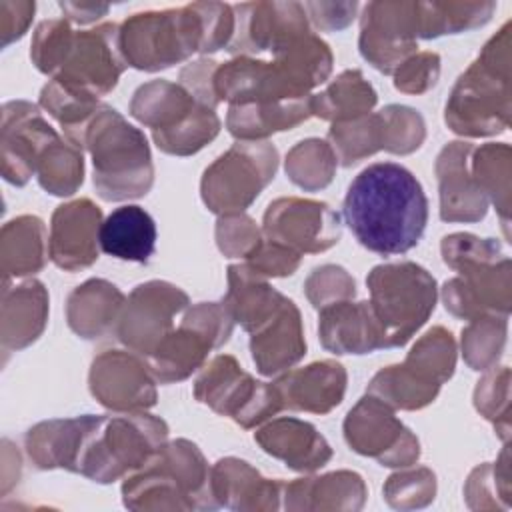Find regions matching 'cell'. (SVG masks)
<instances>
[{
	"label": "cell",
	"mask_w": 512,
	"mask_h": 512,
	"mask_svg": "<svg viewBox=\"0 0 512 512\" xmlns=\"http://www.w3.org/2000/svg\"><path fill=\"white\" fill-rule=\"evenodd\" d=\"M92 154L94 186L102 200L118 202L144 196L154 182L150 146L142 130L102 104L86 134Z\"/></svg>",
	"instance_id": "5"
},
{
	"label": "cell",
	"mask_w": 512,
	"mask_h": 512,
	"mask_svg": "<svg viewBox=\"0 0 512 512\" xmlns=\"http://www.w3.org/2000/svg\"><path fill=\"white\" fill-rule=\"evenodd\" d=\"M342 214L360 246L380 256H396L420 242L428 222V200L408 168L376 162L350 182Z\"/></svg>",
	"instance_id": "1"
},
{
	"label": "cell",
	"mask_w": 512,
	"mask_h": 512,
	"mask_svg": "<svg viewBox=\"0 0 512 512\" xmlns=\"http://www.w3.org/2000/svg\"><path fill=\"white\" fill-rule=\"evenodd\" d=\"M108 4H94V2H60V10L66 18L76 24H88L108 12Z\"/></svg>",
	"instance_id": "58"
},
{
	"label": "cell",
	"mask_w": 512,
	"mask_h": 512,
	"mask_svg": "<svg viewBox=\"0 0 512 512\" xmlns=\"http://www.w3.org/2000/svg\"><path fill=\"white\" fill-rule=\"evenodd\" d=\"M216 68H218V62L210 58H200L180 70V86H184L196 102L208 108H214L218 104V98L214 94Z\"/></svg>",
	"instance_id": "55"
},
{
	"label": "cell",
	"mask_w": 512,
	"mask_h": 512,
	"mask_svg": "<svg viewBox=\"0 0 512 512\" xmlns=\"http://www.w3.org/2000/svg\"><path fill=\"white\" fill-rule=\"evenodd\" d=\"M102 224L100 208L88 200H72L54 210L48 236L50 260L66 270L88 268L98 258V232Z\"/></svg>",
	"instance_id": "20"
},
{
	"label": "cell",
	"mask_w": 512,
	"mask_h": 512,
	"mask_svg": "<svg viewBox=\"0 0 512 512\" xmlns=\"http://www.w3.org/2000/svg\"><path fill=\"white\" fill-rule=\"evenodd\" d=\"M98 244L112 258L148 262L156 250V222L136 204L120 206L100 224Z\"/></svg>",
	"instance_id": "32"
},
{
	"label": "cell",
	"mask_w": 512,
	"mask_h": 512,
	"mask_svg": "<svg viewBox=\"0 0 512 512\" xmlns=\"http://www.w3.org/2000/svg\"><path fill=\"white\" fill-rule=\"evenodd\" d=\"M156 378L136 352L104 350L90 366V392L116 412H144L156 404Z\"/></svg>",
	"instance_id": "17"
},
{
	"label": "cell",
	"mask_w": 512,
	"mask_h": 512,
	"mask_svg": "<svg viewBox=\"0 0 512 512\" xmlns=\"http://www.w3.org/2000/svg\"><path fill=\"white\" fill-rule=\"evenodd\" d=\"M286 296L274 290L264 276L254 272L248 264H234L228 268V292L222 298L234 322L246 332H258L284 304Z\"/></svg>",
	"instance_id": "31"
},
{
	"label": "cell",
	"mask_w": 512,
	"mask_h": 512,
	"mask_svg": "<svg viewBox=\"0 0 512 512\" xmlns=\"http://www.w3.org/2000/svg\"><path fill=\"white\" fill-rule=\"evenodd\" d=\"M320 342L334 354H370L384 348L382 328L368 304L342 300L320 308Z\"/></svg>",
	"instance_id": "22"
},
{
	"label": "cell",
	"mask_w": 512,
	"mask_h": 512,
	"mask_svg": "<svg viewBox=\"0 0 512 512\" xmlns=\"http://www.w3.org/2000/svg\"><path fill=\"white\" fill-rule=\"evenodd\" d=\"M126 66L120 48V26L108 22L72 34L52 80L100 98L114 90Z\"/></svg>",
	"instance_id": "12"
},
{
	"label": "cell",
	"mask_w": 512,
	"mask_h": 512,
	"mask_svg": "<svg viewBox=\"0 0 512 512\" xmlns=\"http://www.w3.org/2000/svg\"><path fill=\"white\" fill-rule=\"evenodd\" d=\"M436 476L428 468H412L392 474L384 484V496L392 508H422L434 500Z\"/></svg>",
	"instance_id": "48"
},
{
	"label": "cell",
	"mask_w": 512,
	"mask_h": 512,
	"mask_svg": "<svg viewBox=\"0 0 512 512\" xmlns=\"http://www.w3.org/2000/svg\"><path fill=\"white\" fill-rule=\"evenodd\" d=\"M304 10L318 30H342L354 20L358 2H306Z\"/></svg>",
	"instance_id": "56"
},
{
	"label": "cell",
	"mask_w": 512,
	"mask_h": 512,
	"mask_svg": "<svg viewBox=\"0 0 512 512\" xmlns=\"http://www.w3.org/2000/svg\"><path fill=\"white\" fill-rule=\"evenodd\" d=\"M494 2H416L418 38L458 34L486 24Z\"/></svg>",
	"instance_id": "38"
},
{
	"label": "cell",
	"mask_w": 512,
	"mask_h": 512,
	"mask_svg": "<svg viewBox=\"0 0 512 512\" xmlns=\"http://www.w3.org/2000/svg\"><path fill=\"white\" fill-rule=\"evenodd\" d=\"M440 76V56L436 52H418L404 60L394 72V88L406 94H424Z\"/></svg>",
	"instance_id": "53"
},
{
	"label": "cell",
	"mask_w": 512,
	"mask_h": 512,
	"mask_svg": "<svg viewBox=\"0 0 512 512\" xmlns=\"http://www.w3.org/2000/svg\"><path fill=\"white\" fill-rule=\"evenodd\" d=\"M506 342V316H480L462 330V354L470 368L488 370Z\"/></svg>",
	"instance_id": "46"
},
{
	"label": "cell",
	"mask_w": 512,
	"mask_h": 512,
	"mask_svg": "<svg viewBox=\"0 0 512 512\" xmlns=\"http://www.w3.org/2000/svg\"><path fill=\"white\" fill-rule=\"evenodd\" d=\"M304 290L314 308L352 300L356 296V284L352 276L336 264H324L320 268H314L312 274L306 278Z\"/></svg>",
	"instance_id": "51"
},
{
	"label": "cell",
	"mask_w": 512,
	"mask_h": 512,
	"mask_svg": "<svg viewBox=\"0 0 512 512\" xmlns=\"http://www.w3.org/2000/svg\"><path fill=\"white\" fill-rule=\"evenodd\" d=\"M274 384L284 408L326 414L344 398L346 370L334 360H320L280 376Z\"/></svg>",
	"instance_id": "24"
},
{
	"label": "cell",
	"mask_w": 512,
	"mask_h": 512,
	"mask_svg": "<svg viewBox=\"0 0 512 512\" xmlns=\"http://www.w3.org/2000/svg\"><path fill=\"white\" fill-rule=\"evenodd\" d=\"M474 146L450 142L436 158L440 190V218L444 222H478L486 216L488 198L470 174Z\"/></svg>",
	"instance_id": "21"
},
{
	"label": "cell",
	"mask_w": 512,
	"mask_h": 512,
	"mask_svg": "<svg viewBox=\"0 0 512 512\" xmlns=\"http://www.w3.org/2000/svg\"><path fill=\"white\" fill-rule=\"evenodd\" d=\"M310 98L282 100V102H258V104H234L226 114L228 132L246 142L266 140L274 132L290 130L312 116Z\"/></svg>",
	"instance_id": "33"
},
{
	"label": "cell",
	"mask_w": 512,
	"mask_h": 512,
	"mask_svg": "<svg viewBox=\"0 0 512 512\" xmlns=\"http://www.w3.org/2000/svg\"><path fill=\"white\" fill-rule=\"evenodd\" d=\"M344 438L354 452L376 458L382 466L406 468L420 456L418 438L394 416V408L372 394L348 412Z\"/></svg>",
	"instance_id": "13"
},
{
	"label": "cell",
	"mask_w": 512,
	"mask_h": 512,
	"mask_svg": "<svg viewBox=\"0 0 512 512\" xmlns=\"http://www.w3.org/2000/svg\"><path fill=\"white\" fill-rule=\"evenodd\" d=\"M220 132V118L214 108L198 104L186 120L176 124L170 130L152 132L156 146L174 156H190L202 150L208 142H212Z\"/></svg>",
	"instance_id": "45"
},
{
	"label": "cell",
	"mask_w": 512,
	"mask_h": 512,
	"mask_svg": "<svg viewBox=\"0 0 512 512\" xmlns=\"http://www.w3.org/2000/svg\"><path fill=\"white\" fill-rule=\"evenodd\" d=\"M336 164L338 160L330 144L318 138L302 140L286 154L288 178L308 192L328 186L332 182Z\"/></svg>",
	"instance_id": "44"
},
{
	"label": "cell",
	"mask_w": 512,
	"mask_h": 512,
	"mask_svg": "<svg viewBox=\"0 0 512 512\" xmlns=\"http://www.w3.org/2000/svg\"><path fill=\"white\" fill-rule=\"evenodd\" d=\"M198 104L184 86L168 80H152L134 92L130 114L152 128V132H158L170 130L186 120Z\"/></svg>",
	"instance_id": "35"
},
{
	"label": "cell",
	"mask_w": 512,
	"mask_h": 512,
	"mask_svg": "<svg viewBox=\"0 0 512 512\" xmlns=\"http://www.w3.org/2000/svg\"><path fill=\"white\" fill-rule=\"evenodd\" d=\"M48 318V292L42 282L26 280L2 288V350H22L38 340Z\"/></svg>",
	"instance_id": "27"
},
{
	"label": "cell",
	"mask_w": 512,
	"mask_h": 512,
	"mask_svg": "<svg viewBox=\"0 0 512 512\" xmlns=\"http://www.w3.org/2000/svg\"><path fill=\"white\" fill-rule=\"evenodd\" d=\"M188 306V294L164 280L138 284L122 306L116 322L118 340L148 358L174 330V316Z\"/></svg>",
	"instance_id": "14"
},
{
	"label": "cell",
	"mask_w": 512,
	"mask_h": 512,
	"mask_svg": "<svg viewBox=\"0 0 512 512\" xmlns=\"http://www.w3.org/2000/svg\"><path fill=\"white\" fill-rule=\"evenodd\" d=\"M370 308L382 328L384 348L404 346L436 306V280L414 262L380 264L366 278Z\"/></svg>",
	"instance_id": "7"
},
{
	"label": "cell",
	"mask_w": 512,
	"mask_h": 512,
	"mask_svg": "<svg viewBox=\"0 0 512 512\" xmlns=\"http://www.w3.org/2000/svg\"><path fill=\"white\" fill-rule=\"evenodd\" d=\"M250 352L256 370L264 376L280 374L304 358L306 340L302 318L290 298H286L278 312L252 334Z\"/></svg>",
	"instance_id": "25"
},
{
	"label": "cell",
	"mask_w": 512,
	"mask_h": 512,
	"mask_svg": "<svg viewBox=\"0 0 512 512\" xmlns=\"http://www.w3.org/2000/svg\"><path fill=\"white\" fill-rule=\"evenodd\" d=\"M442 258L460 276L444 282L446 310L464 320L510 312V260L492 238L456 232L442 240Z\"/></svg>",
	"instance_id": "2"
},
{
	"label": "cell",
	"mask_w": 512,
	"mask_h": 512,
	"mask_svg": "<svg viewBox=\"0 0 512 512\" xmlns=\"http://www.w3.org/2000/svg\"><path fill=\"white\" fill-rule=\"evenodd\" d=\"M40 106L62 126V132L76 148H86V134L102 104L98 98L76 92L50 80L40 92Z\"/></svg>",
	"instance_id": "37"
},
{
	"label": "cell",
	"mask_w": 512,
	"mask_h": 512,
	"mask_svg": "<svg viewBox=\"0 0 512 512\" xmlns=\"http://www.w3.org/2000/svg\"><path fill=\"white\" fill-rule=\"evenodd\" d=\"M126 298L124 294L102 278L86 280L76 286L66 302V320L72 332L80 338L94 340L116 328Z\"/></svg>",
	"instance_id": "29"
},
{
	"label": "cell",
	"mask_w": 512,
	"mask_h": 512,
	"mask_svg": "<svg viewBox=\"0 0 512 512\" xmlns=\"http://www.w3.org/2000/svg\"><path fill=\"white\" fill-rule=\"evenodd\" d=\"M262 240V232L256 222L246 214H224L216 222V244L220 252L228 258L248 256L258 242Z\"/></svg>",
	"instance_id": "52"
},
{
	"label": "cell",
	"mask_w": 512,
	"mask_h": 512,
	"mask_svg": "<svg viewBox=\"0 0 512 512\" xmlns=\"http://www.w3.org/2000/svg\"><path fill=\"white\" fill-rule=\"evenodd\" d=\"M48 254L46 226L38 216H18L2 226L0 260L4 284L10 278L36 274L44 268Z\"/></svg>",
	"instance_id": "34"
},
{
	"label": "cell",
	"mask_w": 512,
	"mask_h": 512,
	"mask_svg": "<svg viewBox=\"0 0 512 512\" xmlns=\"http://www.w3.org/2000/svg\"><path fill=\"white\" fill-rule=\"evenodd\" d=\"M92 420L94 414H84L76 418L46 420L32 426L24 438L28 458L40 470L66 468L74 472L82 440Z\"/></svg>",
	"instance_id": "30"
},
{
	"label": "cell",
	"mask_w": 512,
	"mask_h": 512,
	"mask_svg": "<svg viewBox=\"0 0 512 512\" xmlns=\"http://www.w3.org/2000/svg\"><path fill=\"white\" fill-rule=\"evenodd\" d=\"M358 48L376 70L394 74L418 48L416 2H368L360 18Z\"/></svg>",
	"instance_id": "16"
},
{
	"label": "cell",
	"mask_w": 512,
	"mask_h": 512,
	"mask_svg": "<svg viewBox=\"0 0 512 512\" xmlns=\"http://www.w3.org/2000/svg\"><path fill=\"white\" fill-rule=\"evenodd\" d=\"M212 496L218 506L232 510H276L284 492L282 480L260 476L240 458H222L210 470Z\"/></svg>",
	"instance_id": "23"
},
{
	"label": "cell",
	"mask_w": 512,
	"mask_h": 512,
	"mask_svg": "<svg viewBox=\"0 0 512 512\" xmlns=\"http://www.w3.org/2000/svg\"><path fill=\"white\" fill-rule=\"evenodd\" d=\"M36 4L34 2H0V44L6 48L10 42L24 36L28 30L32 16H34Z\"/></svg>",
	"instance_id": "57"
},
{
	"label": "cell",
	"mask_w": 512,
	"mask_h": 512,
	"mask_svg": "<svg viewBox=\"0 0 512 512\" xmlns=\"http://www.w3.org/2000/svg\"><path fill=\"white\" fill-rule=\"evenodd\" d=\"M234 36L230 54H256L270 50L308 32L304 4L298 2H248L234 4Z\"/></svg>",
	"instance_id": "19"
},
{
	"label": "cell",
	"mask_w": 512,
	"mask_h": 512,
	"mask_svg": "<svg viewBox=\"0 0 512 512\" xmlns=\"http://www.w3.org/2000/svg\"><path fill=\"white\" fill-rule=\"evenodd\" d=\"M278 150L268 140H238L218 156L200 182L202 202L220 216L244 212L274 180Z\"/></svg>",
	"instance_id": "9"
},
{
	"label": "cell",
	"mask_w": 512,
	"mask_h": 512,
	"mask_svg": "<svg viewBox=\"0 0 512 512\" xmlns=\"http://www.w3.org/2000/svg\"><path fill=\"white\" fill-rule=\"evenodd\" d=\"M342 222L326 202L308 198H278L268 204L262 236L296 254H316L338 244Z\"/></svg>",
	"instance_id": "15"
},
{
	"label": "cell",
	"mask_w": 512,
	"mask_h": 512,
	"mask_svg": "<svg viewBox=\"0 0 512 512\" xmlns=\"http://www.w3.org/2000/svg\"><path fill=\"white\" fill-rule=\"evenodd\" d=\"M378 114L382 122V150L392 154H410L422 146L426 138V124L418 110L390 104Z\"/></svg>",
	"instance_id": "47"
},
{
	"label": "cell",
	"mask_w": 512,
	"mask_h": 512,
	"mask_svg": "<svg viewBox=\"0 0 512 512\" xmlns=\"http://www.w3.org/2000/svg\"><path fill=\"white\" fill-rule=\"evenodd\" d=\"M284 508L288 510H360L366 498L362 476L340 470L314 478L284 482Z\"/></svg>",
	"instance_id": "28"
},
{
	"label": "cell",
	"mask_w": 512,
	"mask_h": 512,
	"mask_svg": "<svg viewBox=\"0 0 512 512\" xmlns=\"http://www.w3.org/2000/svg\"><path fill=\"white\" fill-rule=\"evenodd\" d=\"M124 506L132 510L218 508L210 470L196 444L164 442L158 452L122 484Z\"/></svg>",
	"instance_id": "4"
},
{
	"label": "cell",
	"mask_w": 512,
	"mask_h": 512,
	"mask_svg": "<svg viewBox=\"0 0 512 512\" xmlns=\"http://www.w3.org/2000/svg\"><path fill=\"white\" fill-rule=\"evenodd\" d=\"M234 320L224 302H200L192 306L180 326L174 328L148 356L156 382L172 384L186 380L202 368L208 352L220 348L232 336Z\"/></svg>",
	"instance_id": "10"
},
{
	"label": "cell",
	"mask_w": 512,
	"mask_h": 512,
	"mask_svg": "<svg viewBox=\"0 0 512 512\" xmlns=\"http://www.w3.org/2000/svg\"><path fill=\"white\" fill-rule=\"evenodd\" d=\"M58 138L40 108L28 100H10L2 106L0 160L2 176L14 186H24L36 174L42 152Z\"/></svg>",
	"instance_id": "18"
},
{
	"label": "cell",
	"mask_w": 512,
	"mask_h": 512,
	"mask_svg": "<svg viewBox=\"0 0 512 512\" xmlns=\"http://www.w3.org/2000/svg\"><path fill=\"white\" fill-rule=\"evenodd\" d=\"M194 396L242 428H254L284 408L276 384L254 380L230 354L216 356L202 370L194 384Z\"/></svg>",
	"instance_id": "11"
},
{
	"label": "cell",
	"mask_w": 512,
	"mask_h": 512,
	"mask_svg": "<svg viewBox=\"0 0 512 512\" xmlns=\"http://www.w3.org/2000/svg\"><path fill=\"white\" fill-rule=\"evenodd\" d=\"M378 96L372 84L362 76L360 70H344L332 84H328L320 94L310 98L312 116L322 120L350 122L370 114Z\"/></svg>",
	"instance_id": "36"
},
{
	"label": "cell",
	"mask_w": 512,
	"mask_h": 512,
	"mask_svg": "<svg viewBox=\"0 0 512 512\" xmlns=\"http://www.w3.org/2000/svg\"><path fill=\"white\" fill-rule=\"evenodd\" d=\"M72 34L74 30L66 20L40 22L32 36V48H30V58L34 66L40 72L54 76L64 58V52L68 48Z\"/></svg>",
	"instance_id": "49"
},
{
	"label": "cell",
	"mask_w": 512,
	"mask_h": 512,
	"mask_svg": "<svg viewBox=\"0 0 512 512\" xmlns=\"http://www.w3.org/2000/svg\"><path fill=\"white\" fill-rule=\"evenodd\" d=\"M470 174L488 202H494L500 212L504 230L508 232L510 214V146L508 144H484L472 150Z\"/></svg>",
	"instance_id": "40"
},
{
	"label": "cell",
	"mask_w": 512,
	"mask_h": 512,
	"mask_svg": "<svg viewBox=\"0 0 512 512\" xmlns=\"http://www.w3.org/2000/svg\"><path fill=\"white\" fill-rule=\"evenodd\" d=\"M328 144L342 166H352L382 150L380 114H366L350 122H336L328 132Z\"/></svg>",
	"instance_id": "43"
},
{
	"label": "cell",
	"mask_w": 512,
	"mask_h": 512,
	"mask_svg": "<svg viewBox=\"0 0 512 512\" xmlns=\"http://www.w3.org/2000/svg\"><path fill=\"white\" fill-rule=\"evenodd\" d=\"M168 424L146 412L94 416L74 472L108 484L142 468L166 442Z\"/></svg>",
	"instance_id": "6"
},
{
	"label": "cell",
	"mask_w": 512,
	"mask_h": 512,
	"mask_svg": "<svg viewBox=\"0 0 512 512\" xmlns=\"http://www.w3.org/2000/svg\"><path fill=\"white\" fill-rule=\"evenodd\" d=\"M508 380L510 370L508 366H502L500 370L488 372L476 386L474 392V404L476 410L494 422L498 432L504 440H508Z\"/></svg>",
	"instance_id": "50"
},
{
	"label": "cell",
	"mask_w": 512,
	"mask_h": 512,
	"mask_svg": "<svg viewBox=\"0 0 512 512\" xmlns=\"http://www.w3.org/2000/svg\"><path fill=\"white\" fill-rule=\"evenodd\" d=\"M300 258L302 256L296 254L294 250L262 236L258 246L246 256V264L264 278H268V276L282 278V276H290L298 270Z\"/></svg>",
	"instance_id": "54"
},
{
	"label": "cell",
	"mask_w": 512,
	"mask_h": 512,
	"mask_svg": "<svg viewBox=\"0 0 512 512\" xmlns=\"http://www.w3.org/2000/svg\"><path fill=\"white\" fill-rule=\"evenodd\" d=\"M254 440L262 450L296 472H312L332 458L326 438L310 424L298 418H276L262 426Z\"/></svg>",
	"instance_id": "26"
},
{
	"label": "cell",
	"mask_w": 512,
	"mask_h": 512,
	"mask_svg": "<svg viewBox=\"0 0 512 512\" xmlns=\"http://www.w3.org/2000/svg\"><path fill=\"white\" fill-rule=\"evenodd\" d=\"M204 24L198 4L138 12L120 26V48L126 64L156 72L170 68L194 52H202Z\"/></svg>",
	"instance_id": "8"
},
{
	"label": "cell",
	"mask_w": 512,
	"mask_h": 512,
	"mask_svg": "<svg viewBox=\"0 0 512 512\" xmlns=\"http://www.w3.org/2000/svg\"><path fill=\"white\" fill-rule=\"evenodd\" d=\"M438 392L440 388L420 382L402 364L382 368L366 388V394L400 410H420L434 402Z\"/></svg>",
	"instance_id": "42"
},
{
	"label": "cell",
	"mask_w": 512,
	"mask_h": 512,
	"mask_svg": "<svg viewBox=\"0 0 512 512\" xmlns=\"http://www.w3.org/2000/svg\"><path fill=\"white\" fill-rule=\"evenodd\" d=\"M402 366L420 382L440 388L452 378L456 366V342L452 334L434 326L416 340Z\"/></svg>",
	"instance_id": "39"
},
{
	"label": "cell",
	"mask_w": 512,
	"mask_h": 512,
	"mask_svg": "<svg viewBox=\"0 0 512 512\" xmlns=\"http://www.w3.org/2000/svg\"><path fill=\"white\" fill-rule=\"evenodd\" d=\"M444 120L462 136L504 132L510 120V22L492 36L458 78Z\"/></svg>",
	"instance_id": "3"
},
{
	"label": "cell",
	"mask_w": 512,
	"mask_h": 512,
	"mask_svg": "<svg viewBox=\"0 0 512 512\" xmlns=\"http://www.w3.org/2000/svg\"><path fill=\"white\" fill-rule=\"evenodd\" d=\"M36 176L46 192L54 196H72L84 180L82 150L58 136L42 152Z\"/></svg>",
	"instance_id": "41"
}]
</instances>
